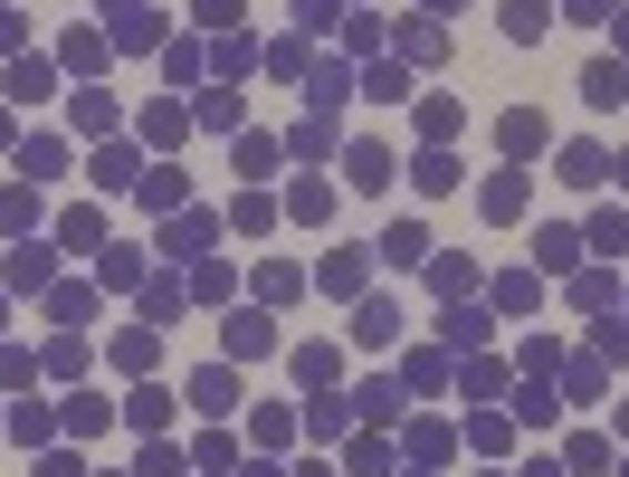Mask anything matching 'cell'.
<instances>
[{
    "instance_id": "cell-16",
    "label": "cell",
    "mask_w": 629,
    "mask_h": 477,
    "mask_svg": "<svg viewBox=\"0 0 629 477\" xmlns=\"http://www.w3.org/2000/svg\"><path fill=\"white\" fill-rule=\"evenodd\" d=\"M163 248H172V258H201V248H210V211H182V220H172V238H163Z\"/></svg>"
},
{
    "instance_id": "cell-8",
    "label": "cell",
    "mask_w": 629,
    "mask_h": 477,
    "mask_svg": "<svg viewBox=\"0 0 629 477\" xmlns=\"http://www.w3.org/2000/svg\"><path fill=\"white\" fill-rule=\"evenodd\" d=\"M382 258H392V267H419V258H429V230H419V220H392V230H382Z\"/></svg>"
},
{
    "instance_id": "cell-21",
    "label": "cell",
    "mask_w": 629,
    "mask_h": 477,
    "mask_svg": "<svg viewBox=\"0 0 629 477\" xmlns=\"http://www.w3.org/2000/svg\"><path fill=\"white\" fill-rule=\"evenodd\" d=\"M544 20H554V10H535V0H506V39H515V48H535Z\"/></svg>"
},
{
    "instance_id": "cell-5",
    "label": "cell",
    "mask_w": 629,
    "mask_h": 477,
    "mask_svg": "<svg viewBox=\"0 0 629 477\" xmlns=\"http://www.w3.org/2000/svg\"><path fill=\"white\" fill-rule=\"evenodd\" d=\"M582 95H591V105L610 115V105L629 95V68H620V58H591V68H582Z\"/></svg>"
},
{
    "instance_id": "cell-30",
    "label": "cell",
    "mask_w": 629,
    "mask_h": 477,
    "mask_svg": "<svg viewBox=\"0 0 629 477\" xmlns=\"http://www.w3.org/2000/svg\"><path fill=\"white\" fill-rule=\"evenodd\" d=\"M582 238H591V248H601V258H620V248H629V220H620V211H601V220H591Z\"/></svg>"
},
{
    "instance_id": "cell-37",
    "label": "cell",
    "mask_w": 629,
    "mask_h": 477,
    "mask_svg": "<svg viewBox=\"0 0 629 477\" xmlns=\"http://www.w3.org/2000/svg\"><path fill=\"white\" fill-rule=\"evenodd\" d=\"M105 420H115V410H105V402H87V392H77V402H68V429H87V439H95V429H105Z\"/></svg>"
},
{
    "instance_id": "cell-28",
    "label": "cell",
    "mask_w": 629,
    "mask_h": 477,
    "mask_svg": "<svg viewBox=\"0 0 629 477\" xmlns=\"http://www.w3.org/2000/svg\"><path fill=\"white\" fill-rule=\"evenodd\" d=\"M410 182H419V191H458V163H448V153H419Z\"/></svg>"
},
{
    "instance_id": "cell-48",
    "label": "cell",
    "mask_w": 629,
    "mask_h": 477,
    "mask_svg": "<svg viewBox=\"0 0 629 477\" xmlns=\"http://www.w3.org/2000/svg\"><path fill=\"white\" fill-rule=\"evenodd\" d=\"M610 172H620V182H629V153H620V163H610Z\"/></svg>"
},
{
    "instance_id": "cell-50",
    "label": "cell",
    "mask_w": 629,
    "mask_h": 477,
    "mask_svg": "<svg viewBox=\"0 0 629 477\" xmlns=\"http://www.w3.org/2000/svg\"><path fill=\"white\" fill-rule=\"evenodd\" d=\"M0 143H10V115H0Z\"/></svg>"
},
{
    "instance_id": "cell-17",
    "label": "cell",
    "mask_w": 629,
    "mask_h": 477,
    "mask_svg": "<svg viewBox=\"0 0 629 477\" xmlns=\"http://www.w3.org/2000/svg\"><path fill=\"white\" fill-rule=\"evenodd\" d=\"M363 95H373V105H400V95H410V68H400V58H382V68L363 77Z\"/></svg>"
},
{
    "instance_id": "cell-42",
    "label": "cell",
    "mask_w": 629,
    "mask_h": 477,
    "mask_svg": "<svg viewBox=\"0 0 629 477\" xmlns=\"http://www.w3.org/2000/svg\"><path fill=\"white\" fill-rule=\"evenodd\" d=\"M201 20H210V29H230V20H239V0H201Z\"/></svg>"
},
{
    "instance_id": "cell-10",
    "label": "cell",
    "mask_w": 629,
    "mask_h": 477,
    "mask_svg": "<svg viewBox=\"0 0 629 477\" xmlns=\"http://www.w3.org/2000/svg\"><path fill=\"white\" fill-rule=\"evenodd\" d=\"M344 163H353V191H382L392 182V143H353Z\"/></svg>"
},
{
    "instance_id": "cell-13",
    "label": "cell",
    "mask_w": 629,
    "mask_h": 477,
    "mask_svg": "<svg viewBox=\"0 0 629 477\" xmlns=\"http://www.w3.org/2000/svg\"><path fill=\"white\" fill-rule=\"evenodd\" d=\"M572 258H582V230H544L535 238V267H554V277H562Z\"/></svg>"
},
{
    "instance_id": "cell-6",
    "label": "cell",
    "mask_w": 629,
    "mask_h": 477,
    "mask_svg": "<svg viewBox=\"0 0 629 477\" xmlns=\"http://www.w3.org/2000/svg\"><path fill=\"white\" fill-rule=\"evenodd\" d=\"M325 211H334V182H315V172H305V182L286 191V220H305V230H325Z\"/></svg>"
},
{
    "instance_id": "cell-43",
    "label": "cell",
    "mask_w": 629,
    "mask_h": 477,
    "mask_svg": "<svg viewBox=\"0 0 629 477\" xmlns=\"http://www.w3.org/2000/svg\"><path fill=\"white\" fill-rule=\"evenodd\" d=\"M10 48H20V10H0V58H10Z\"/></svg>"
},
{
    "instance_id": "cell-39",
    "label": "cell",
    "mask_w": 629,
    "mask_h": 477,
    "mask_svg": "<svg viewBox=\"0 0 629 477\" xmlns=\"http://www.w3.org/2000/svg\"><path fill=\"white\" fill-rule=\"evenodd\" d=\"M134 468H143V477H182V449H163V439H153V449H143Z\"/></svg>"
},
{
    "instance_id": "cell-23",
    "label": "cell",
    "mask_w": 629,
    "mask_h": 477,
    "mask_svg": "<svg viewBox=\"0 0 629 477\" xmlns=\"http://www.w3.org/2000/svg\"><path fill=\"white\" fill-rule=\"evenodd\" d=\"M515 211H525V172H496L487 182V220H515Z\"/></svg>"
},
{
    "instance_id": "cell-33",
    "label": "cell",
    "mask_w": 629,
    "mask_h": 477,
    "mask_svg": "<svg viewBox=\"0 0 629 477\" xmlns=\"http://www.w3.org/2000/svg\"><path fill=\"white\" fill-rule=\"evenodd\" d=\"M410 458H419V468H439V458H448V429L419 420V429H410Z\"/></svg>"
},
{
    "instance_id": "cell-34",
    "label": "cell",
    "mask_w": 629,
    "mask_h": 477,
    "mask_svg": "<svg viewBox=\"0 0 629 477\" xmlns=\"http://www.w3.org/2000/svg\"><path fill=\"white\" fill-rule=\"evenodd\" d=\"M10 286H48V248H10Z\"/></svg>"
},
{
    "instance_id": "cell-46",
    "label": "cell",
    "mask_w": 629,
    "mask_h": 477,
    "mask_svg": "<svg viewBox=\"0 0 629 477\" xmlns=\"http://www.w3.org/2000/svg\"><path fill=\"white\" fill-rule=\"evenodd\" d=\"M610 20H620V48H629V0H620V10H610Z\"/></svg>"
},
{
    "instance_id": "cell-45",
    "label": "cell",
    "mask_w": 629,
    "mask_h": 477,
    "mask_svg": "<svg viewBox=\"0 0 629 477\" xmlns=\"http://www.w3.org/2000/svg\"><path fill=\"white\" fill-rule=\"evenodd\" d=\"M230 477H277V468H267V458H239V468Z\"/></svg>"
},
{
    "instance_id": "cell-3",
    "label": "cell",
    "mask_w": 629,
    "mask_h": 477,
    "mask_svg": "<svg viewBox=\"0 0 629 477\" xmlns=\"http://www.w3.org/2000/svg\"><path fill=\"white\" fill-rule=\"evenodd\" d=\"M496 143H506L515 163H535V153H544V115H535V105H515V115L496 124Z\"/></svg>"
},
{
    "instance_id": "cell-35",
    "label": "cell",
    "mask_w": 629,
    "mask_h": 477,
    "mask_svg": "<svg viewBox=\"0 0 629 477\" xmlns=\"http://www.w3.org/2000/svg\"><path fill=\"white\" fill-rule=\"evenodd\" d=\"M48 306H58V325H87V315H95V296H87V286H58Z\"/></svg>"
},
{
    "instance_id": "cell-31",
    "label": "cell",
    "mask_w": 629,
    "mask_h": 477,
    "mask_svg": "<svg viewBox=\"0 0 629 477\" xmlns=\"http://www.w3.org/2000/svg\"><path fill=\"white\" fill-rule=\"evenodd\" d=\"M143 315H153V325H172V315H182V286L153 277V286H143Z\"/></svg>"
},
{
    "instance_id": "cell-9",
    "label": "cell",
    "mask_w": 629,
    "mask_h": 477,
    "mask_svg": "<svg viewBox=\"0 0 629 477\" xmlns=\"http://www.w3.org/2000/svg\"><path fill=\"white\" fill-rule=\"evenodd\" d=\"M353 334H363V344H392V334H400V306H392V296H363V306H353Z\"/></svg>"
},
{
    "instance_id": "cell-47",
    "label": "cell",
    "mask_w": 629,
    "mask_h": 477,
    "mask_svg": "<svg viewBox=\"0 0 629 477\" xmlns=\"http://www.w3.org/2000/svg\"><path fill=\"white\" fill-rule=\"evenodd\" d=\"M525 477H572V468H554V458H544V468H525Z\"/></svg>"
},
{
    "instance_id": "cell-49",
    "label": "cell",
    "mask_w": 629,
    "mask_h": 477,
    "mask_svg": "<svg viewBox=\"0 0 629 477\" xmlns=\"http://www.w3.org/2000/svg\"><path fill=\"white\" fill-rule=\"evenodd\" d=\"M429 10H458V0H429Z\"/></svg>"
},
{
    "instance_id": "cell-11",
    "label": "cell",
    "mask_w": 629,
    "mask_h": 477,
    "mask_svg": "<svg viewBox=\"0 0 629 477\" xmlns=\"http://www.w3.org/2000/svg\"><path fill=\"white\" fill-rule=\"evenodd\" d=\"M286 153H296V163H325L334 153V115H305L296 134H286Z\"/></svg>"
},
{
    "instance_id": "cell-15",
    "label": "cell",
    "mask_w": 629,
    "mask_h": 477,
    "mask_svg": "<svg viewBox=\"0 0 629 477\" xmlns=\"http://www.w3.org/2000/svg\"><path fill=\"white\" fill-rule=\"evenodd\" d=\"M58 248H105V211H68L58 220Z\"/></svg>"
},
{
    "instance_id": "cell-18",
    "label": "cell",
    "mask_w": 629,
    "mask_h": 477,
    "mask_svg": "<svg viewBox=\"0 0 629 477\" xmlns=\"http://www.w3.org/2000/svg\"><path fill=\"white\" fill-rule=\"evenodd\" d=\"M257 296H267V306H296V296H305V267H257Z\"/></svg>"
},
{
    "instance_id": "cell-24",
    "label": "cell",
    "mask_w": 629,
    "mask_h": 477,
    "mask_svg": "<svg viewBox=\"0 0 629 477\" xmlns=\"http://www.w3.org/2000/svg\"><path fill=\"white\" fill-rule=\"evenodd\" d=\"M315 277H325V286H334V296H353V286H363V248H334V258H325V267H315Z\"/></svg>"
},
{
    "instance_id": "cell-1",
    "label": "cell",
    "mask_w": 629,
    "mask_h": 477,
    "mask_svg": "<svg viewBox=\"0 0 629 477\" xmlns=\"http://www.w3.org/2000/svg\"><path fill=\"white\" fill-rule=\"evenodd\" d=\"M220 344H230V363H257V354H277V325H267V315H230Z\"/></svg>"
},
{
    "instance_id": "cell-25",
    "label": "cell",
    "mask_w": 629,
    "mask_h": 477,
    "mask_svg": "<svg viewBox=\"0 0 629 477\" xmlns=\"http://www.w3.org/2000/svg\"><path fill=\"white\" fill-rule=\"evenodd\" d=\"M429 286H439V296H467V286H477V258H429Z\"/></svg>"
},
{
    "instance_id": "cell-7",
    "label": "cell",
    "mask_w": 629,
    "mask_h": 477,
    "mask_svg": "<svg viewBox=\"0 0 629 477\" xmlns=\"http://www.w3.org/2000/svg\"><path fill=\"white\" fill-rule=\"evenodd\" d=\"M554 172L591 191V182H610V153H601V143H562V163H554Z\"/></svg>"
},
{
    "instance_id": "cell-44",
    "label": "cell",
    "mask_w": 629,
    "mask_h": 477,
    "mask_svg": "<svg viewBox=\"0 0 629 477\" xmlns=\"http://www.w3.org/2000/svg\"><path fill=\"white\" fill-rule=\"evenodd\" d=\"M610 10H620V0H572V20H610Z\"/></svg>"
},
{
    "instance_id": "cell-29",
    "label": "cell",
    "mask_w": 629,
    "mask_h": 477,
    "mask_svg": "<svg viewBox=\"0 0 629 477\" xmlns=\"http://www.w3.org/2000/svg\"><path fill=\"white\" fill-rule=\"evenodd\" d=\"M124 420H134V429H163V420H172V392H134V402H124Z\"/></svg>"
},
{
    "instance_id": "cell-2",
    "label": "cell",
    "mask_w": 629,
    "mask_h": 477,
    "mask_svg": "<svg viewBox=\"0 0 629 477\" xmlns=\"http://www.w3.org/2000/svg\"><path fill=\"white\" fill-rule=\"evenodd\" d=\"M182 392H191L201 410H239V373H230V363H201V373H191Z\"/></svg>"
},
{
    "instance_id": "cell-41",
    "label": "cell",
    "mask_w": 629,
    "mask_h": 477,
    "mask_svg": "<svg viewBox=\"0 0 629 477\" xmlns=\"http://www.w3.org/2000/svg\"><path fill=\"white\" fill-rule=\"evenodd\" d=\"M296 20L305 29H334V0H296Z\"/></svg>"
},
{
    "instance_id": "cell-36",
    "label": "cell",
    "mask_w": 629,
    "mask_h": 477,
    "mask_svg": "<svg viewBox=\"0 0 629 477\" xmlns=\"http://www.w3.org/2000/svg\"><path fill=\"white\" fill-rule=\"evenodd\" d=\"M535 296H544L535 277H496V306H506V315H525V306H535Z\"/></svg>"
},
{
    "instance_id": "cell-4",
    "label": "cell",
    "mask_w": 629,
    "mask_h": 477,
    "mask_svg": "<svg viewBox=\"0 0 629 477\" xmlns=\"http://www.w3.org/2000/svg\"><path fill=\"white\" fill-rule=\"evenodd\" d=\"M286 363H296V382H305V392H334V373H344V354H334V344H296Z\"/></svg>"
},
{
    "instance_id": "cell-12",
    "label": "cell",
    "mask_w": 629,
    "mask_h": 477,
    "mask_svg": "<svg viewBox=\"0 0 629 477\" xmlns=\"http://www.w3.org/2000/svg\"><path fill=\"white\" fill-rule=\"evenodd\" d=\"M20 172H29V182H58V172H68V143H58V134H39V143L20 153Z\"/></svg>"
},
{
    "instance_id": "cell-22",
    "label": "cell",
    "mask_w": 629,
    "mask_h": 477,
    "mask_svg": "<svg viewBox=\"0 0 629 477\" xmlns=\"http://www.w3.org/2000/svg\"><path fill=\"white\" fill-rule=\"evenodd\" d=\"M392 48H400V68H410V58H439V29H429V20H400Z\"/></svg>"
},
{
    "instance_id": "cell-19",
    "label": "cell",
    "mask_w": 629,
    "mask_h": 477,
    "mask_svg": "<svg viewBox=\"0 0 629 477\" xmlns=\"http://www.w3.org/2000/svg\"><path fill=\"white\" fill-rule=\"evenodd\" d=\"M134 143H105V153H95V182H105V191H124V182H134Z\"/></svg>"
},
{
    "instance_id": "cell-26",
    "label": "cell",
    "mask_w": 629,
    "mask_h": 477,
    "mask_svg": "<svg viewBox=\"0 0 629 477\" xmlns=\"http://www.w3.org/2000/svg\"><path fill=\"white\" fill-rule=\"evenodd\" d=\"M439 334H448V354H467V344H487V315H477V306H458Z\"/></svg>"
},
{
    "instance_id": "cell-14",
    "label": "cell",
    "mask_w": 629,
    "mask_h": 477,
    "mask_svg": "<svg viewBox=\"0 0 629 477\" xmlns=\"http://www.w3.org/2000/svg\"><path fill=\"white\" fill-rule=\"evenodd\" d=\"M305 429H315V439H344V429H353V410L334 402V392H315V402H305Z\"/></svg>"
},
{
    "instance_id": "cell-20",
    "label": "cell",
    "mask_w": 629,
    "mask_h": 477,
    "mask_svg": "<svg viewBox=\"0 0 629 477\" xmlns=\"http://www.w3.org/2000/svg\"><path fill=\"white\" fill-rule=\"evenodd\" d=\"M153 354H163V334H153V325H134V334L115 344V363H124V373H153Z\"/></svg>"
},
{
    "instance_id": "cell-51",
    "label": "cell",
    "mask_w": 629,
    "mask_h": 477,
    "mask_svg": "<svg viewBox=\"0 0 629 477\" xmlns=\"http://www.w3.org/2000/svg\"><path fill=\"white\" fill-rule=\"evenodd\" d=\"M620 477H629V458H620Z\"/></svg>"
},
{
    "instance_id": "cell-32",
    "label": "cell",
    "mask_w": 629,
    "mask_h": 477,
    "mask_svg": "<svg viewBox=\"0 0 629 477\" xmlns=\"http://www.w3.org/2000/svg\"><path fill=\"white\" fill-rule=\"evenodd\" d=\"M239 172H248V182H257V172H277V143H267V134H239Z\"/></svg>"
},
{
    "instance_id": "cell-38",
    "label": "cell",
    "mask_w": 629,
    "mask_h": 477,
    "mask_svg": "<svg viewBox=\"0 0 629 477\" xmlns=\"http://www.w3.org/2000/svg\"><path fill=\"white\" fill-rule=\"evenodd\" d=\"M29 220H39V201L29 191H0V230H29Z\"/></svg>"
},
{
    "instance_id": "cell-27",
    "label": "cell",
    "mask_w": 629,
    "mask_h": 477,
    "mask_svg": "<svg viewBox=\"0 0 629 477\" xmlns=\"http://www.w3.org/2000/svg\"><path fill=\"white\" fill-rule=\"evenodd\" d=\"M68 68H77V77L105 68V39H95V29H68Z\"/></svg>"
},
{
    "instance_id": "cell-40",
    "label": "cell",
    "mask_w": 629,
    "mask_h": 477,
    "mask_svg": "<svg viewBox=\"0 0 629 477\" xmlns=\"http://www.w3.org/2000/svg\"><path fill=\"white\" fill-rule=\"evenodd\" d=\"M591 354H601V363H629V325H601V334H591Z\"/></svg>"
}]
</instances>
